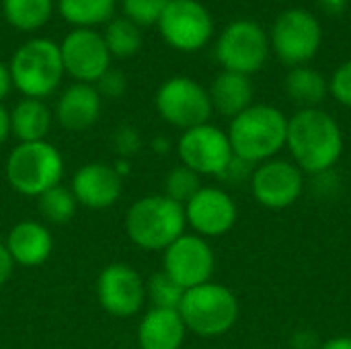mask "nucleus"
Instances as JSON below:
<instances>
[{"instance_id":"nucleus-1","label":"nucleus","mask_w":351,"mask_h":349,"mask_svg":"<svg viewBox=\"0 0 351 349\" xmlns=\"http://www.w3.org/2000/svg\"><path fill=\"white\" fill-rule=\"evenodd\" d=\"M286 146L304 175L329 173L343 154V132L323 109H300L288 119Z\"/></svg>"},{"instance_id":"nucleus-2","label":"nucleus","mask_w":351,"mask_h":349,"mask_svg":"<svg viewBox=\"0 0 351 349\" xmlns=\"http://www.w3.org/2000/svg\"><path fill=\"white\" fill-rule=\"evenodd\" d=\"M228 140L234 156L261 165L276 158L286 148L288 117L274 105L253 103L230 119Z\"/></svg>"},{"instance_id":"nucleus-3","label":"nucleus","mask_w":351,"mask_h":349,"mask_svg":"<svg viewBox=\"0 0 351 349\" xmlns=\"http://www.w3.org/2000/svg\"><path fill=\"white\" fill-rule=\"evenodd\" d=\"M185 208L162 195H146L130 206L125 232L144 251H165L185 234Z\"/></svg>"},{"instance_id":"nucleus-4","label":"nucleus","mask_w":351,"mask_h":349,"mask_svg":"<svg viewBox=\"0 0 351 349\" xmlns=\"http://www.w3.org/2000/svg\"><path fill=\"white\" fill-rule=\"evenodd\" d=\"M12 86L27 99H45L62 82L64 64L60 43L47 37H33L25 41L8 64Z\"/></svg>"},{"instance_id":"nucleus-5","label":"nucleus","mask_w":351,"mask_h":349,"mask_svg":"<svg viewBox=\"0 0 351 349\" xmlns=\"http://www.w3.org/2000/svg\"><path fill=\"white\" fill-rule=\"evenodd\" d=\"M239 313L241 306L234 292L214 282L185 290L179 304V315L187 331L208 339L226 335L237 325Z\"/></svg>"},{"instance_id":"nucleus-6","label":"nucleus","mask_w":351,"mask_h":349,"mask_svg":"<svg viewBox=\"0 0 351 349\" xmlns=\"http://www.w3.org/2000/svg\"><path fill=\"white\" fill-rule=\"evenodd\" d=\"M64 160L60 150L43 142H21L6 158V179L14 191L29 197H39L60 185Z\"/></svg>"},{"instance_id":"nucleus-7","label":"nucleus","mask_w":351,"mask_h":349,"mask_svg":"<svg viewBox=\"0 0 351 349\" xmlns=\"http://www.w3.org/2000/svg\"><path fill=\"white\" fill-rule=\"evenodd\" d=\"M154 105L167 123L183 132L210 123L214 113L208 88L187 76H173L165 80L156 91Z\"/></svg>"},{"instance_id":"nucleus-8","label":"nucleus","mask_w":351,"mask_h":349,"mask_svg":"<svg viewBox=\"0 0 351 349\" xmlns=\"http://www.w3.org/2000/svg\"><path fill=\"white\" fill-rule=\"evenodd\" d=\"M323 43V29L315 14L302 8L284 10L274 27H271V41L276 56L286 66H306Z\"/></svg>"},{"instance_id":"nucleus-9","label":"nucleus","mask_w":351,"mask_h":349,"mask_svg":"<svg viewBox=\"0 0 351 349\" xmlns=\"http://www.w3.org/2000/svg\"><path fill=\"white\" fill-rule=\"evenodd\" d=\"M269 56V37L263 27L249 19L232 21L216 43V58L228 72L251 76L263 68Z\"/></svg>"},{"instance_id":"nucleus-10","label":"nucleus","mask_w":351,"mask_h":349,"mask_svg":"<svg viewBox=\"0 0 351 349\" xmlns=\"http://www.w3.org/2000/svg\"><path fill=\"white\" fill-rule=\"evenodd\" d=\"M156 27L173 49L187 53L202 49L214 33L212 14L197 0H169Z\"/></svg>"},{"instance_id":"nucleus-11","label":"nucleus","mask_w":351,"mask_h":349,"mask_svg":"<svg viewBox=\"0 0 351 349\" xmlns=\"http://www.w3.org/2000/svg\"><path fill=\"white\" fill-rule=\"evenodd\" d=\"M177 152L181 165L189 167L199 177H220L234 156L228 134L212 123L185 130L179 138Z\"/></svg>"},{"instance_id":"nucleus-12","label":"nucleus","mask_w":351,"mask_h":349,"mask_svg":"<svg viewBox=\"0 0 351 349\" xmlns=\"http://www.w3.org/2000/svg\"><path fill=\"white\" fill-rule=\"evenodd\" d=\"M216 267L214 251L208 239L197 234H183L165 249L162 272L169 274L183 290L197 288L212 282Z\"/></svg>"},{"instance_id":"nucleus-13","label":"nucleus","mask_w":351,"mask_h":349,"mask_svg":"<svg viewBox=\"0 0 351 349\" xmlns=\"http://www.w3.org/2000/svg\"><path fill=\"white\" fill-rule=\"evenodd\" d=\"M251 191L263 208L286 210L300 200L304 191V173L292 160H265L255 167Z\"/></svg>"},{"instance_id":"nucleus-14","label":"nucleus","mask_w":351,"mask_h":349,"mask_svg":"<svg viewBox=\"0 0 351 349\" xmlns=\"http://www.w3.org/2000/svg\"><path fill=\"white\" fill-rule=\"evenodd\" d=\"M64 72L76 82L95 84L107 70L111 53L105 39L95 29H74L60 43Z\"/></svg>"},{"instance_id":"nucleus-15","label":"nucleus","mask_w":351,"mask_h":349,"mask_svg":"<svg viewBox=\"0 0 351 349\" xmlns=\"http://www.w3.org/2000/svg\"><path fill=\"white\" fill-rule=\"evenodd\" d=\"M97 296L109 315L128 319L142 311L146 302V282L130 265L111 263L97 280Z\"/></svg>"},{"instance_id":"nucleus-16","label":"nucleus","mask_w":351,"mask_h":349,"mask_svg":"<svg viewBox=\"0 0 351 349\" xmlns=\"http://www.w3.org/2000/svg\"><path fill=\"white\" fill-rule=\"evenodd\" d=\"M183 208L193 234L204 239L224 237L234 228L239 218L234 200L220 187H202Z\"/></svg>"},{"instance_id":"nucleus-17","label":"nucleus","mask_w":351,"mask_h":349,"mask_svg":"<svg viewBox=\"0 0 351 349\" xmlns=\"http://www.w3.org/2000/svg\"><path fill=\"white\" fill-rule=\"evenodd\" d=\"M121 175L107 163H88L72 177V193L90 210L111 208L121 195Z\"/></svg>"},{"instance_id":"nucleus-18","label":"nucleus","mask_w":351,"mask_h":349,"mask_svg":"<svg viewBox=\"0 0 351 349\" xmlns=\"http://www.w3.org/2000/svg\"><path fill=\"white\" fill-rule=\"evenodd\" d=\"M101 115V95L93 84H70L56 103V119L70 132L88 130Z\"/></svg>"},{"instance_id":"nucleus-19","label":"nucleus","mask_w":351,"mask_h":349,"mask_svg":"<svg viewBox=\"0 0 351 349\" xmlns=\"http://www.w3.org/2000/svg\"><path fill=\"white\" fill-rule=\"evenodd\" d=\"M4 245L14 265L37 267L51 255L53 239L43 224L33 222V220H23L10 228Z\"/></svg>"},{"instance_id":"nucleus-20","label":"nucleus","mask_w":351,"mask_h":349,"mask_svg":"<svg viewBox=\"0 0 351 349\" xmlns=\"http://www.w3.org/2000/svg\"><path fill=\"white\" fill-rule=\"evenodd\" d=\"M187 327L173 309H150L138 325L140 349H181Z\"/></svg>"},{"instance_id":"nucleus-21","label":"nucleus","mask_w":351,"mask_h":349,"mask_svg":"<svg viewBox=\"0 0 351 349\" xmlns=\"http://www.w3.org/2000/svg\"><path fill=\"white\" fill-rule=\"evenodd\" d=\"M208 93H210L212 109L218 111L220 115L232 119V117H237L239 113H243L245 109H249L253 105L255 88H253L251 76L222 70L214 78Z\"/></svg>"},{"instance_id":"nucleus-22","label":"nucleus","mask_w":351,"mask_h":349,"mask_svg":"<svg viewBox=\"0 0 351 349\" xmlns=\"http://www.w3.org/2000/svg\"><path fill=\"white\" fill-rule=\"evenodd\" d=\"M53 115L41 99H21L10 111V134L21 142H43Z\"/></svg>"},{"instance_id":"nucleus-23","label":"nucleus","mask_w":351,"mask_h":349,"mask_svg":"<svg viewBox=\"0 0 351 349\" xmlns=\"http://www.w3.org/2000/svg\"><path fill=\"white\" fill-rule=\"evenodd\" d=\"M284 88L300 109H319L329 93V82L319 70L311 66H296L288 72Z\"/></svg>"},{"instance_id":"nucleus-24","label":"nucleus","mask_w":351,"mask_h":349,"mask_svg":"<svg viewBox=\"0 0 351 349\" xmlns=\"http://www.w3.org/2000/svg\"><path fill=\"white\" fill-rule=\"evenodd\" d=\"M117 0H58V12L76 29L107 25L115 14Z\"/></svg>"},{"instance_id":"nucleus-25","label":"nucleus","mask_w":351,"mask_h":349,"mask_svg":"<svg viewBox=\"0 0 351 349\" xmlns=\"http://www.w3.org/2000/svg\"><path fill=\"white\" fill-rule=\"evenodd\" d=\"M4 19L19 31L41 29L53 14V0H2Z\"/></svg>"},{"instance_id":"nucleus-26","label":"nucleus","mask_w":351,"mask_h":349,"mask_svg":"<svg viewBox=\"0 0 351 349\" xmlns=\"http://www.w3.org/2000/svg\"><path fill=\"white\" fill-rule=\"evenodd\" d=\"M111 58H130L136 56L142 47V31L138 25L128 21L125 16H113L105 31L101 33Z\"/></svg>"},{"instance_id":"nucleus-27","label":"nucleus","mask_w":351,"mask_h":349,"mask_svg":"<svg viewBox=\"0 0 351 349\" xmlns=\"http://www.w3.org/2000/svg\"><path fill=\"white\" fill-rule=\"evenodd\" d=\"M76 208H78V202L72 189H66L62 185H56L43 195H39V212L51 224L70 222L76 214Z\"/></svg>"},{"instance_id":"nucleus-28","label":"nucleus","mask_w":351,"mask_h":349,"mask_svg":"<svg viewBox=\"0 0 351 349\" xmlns=\"http://www.w3.org/2000/svg\"><path fill=\"white\" fill-rule=\"evenodd\" d=\"M202 189V177L185 165L175 167L165 177V195L181 206H185Z\"/></svg>"},{"instance_id":"nucleus-29","label":"nucleus","mask_w":351,"mask_h":349,"mask_svg":"<svg viewBox=\"0 0 351 349\" xmlns=\"http://www.w3.org/2000/svg\"><path fill=\"white\" fill-rule=\"evenodd\" d=\"M185 290L165 272L154 274L146 284V298H150L154 309H173L179 311Z\"/></svg>"},{"instance_id":"nucleus-30","label":"nucleus","mask_w":351,"mask_h":349,"mask_svg":"<svg viewBox=\"0 0 351 349\" xmlns=\"http://www.w3.org/2000/svg\"><path fill=\"white\" fill-rule=\"evenodd\" d=\"M169 0H121V10L128 21L138 27L156 25Z\"/></svg>"},{"instance_id":"nucleus-31","label":"nucleus","mask_w":351,"mask_h":349,"mask_svg":"<svg viewBox=\"0 0 351 349\" xmlns=\"http://www.w3.org/2000/svg\"><path fill=\"white\" fill-rule=\"evenodd\" d=\"M329 93L333 95V99L337 103L351 109V60L341 64L333 72V76L329 80Z\"/></svg>"},{"instance_id":"nucleus-32","label":"nucleus","mask_w":351,"mask_h":349,"mask_svg":"<svg viewBox=\"0 0 351 349\" xmlns=\"http://www.w3.org/2000/svg\"><path fill=\"white\" fill-rule=\"evenodd\" d=\"M95 84H97L95 88L101 95V99L103 97L105 99H119L125 93V88H128V78H125V74L121 70L109 68Z\"/></svg>"},{"instance_id":"nucleus-33","label":"nucleus","mask_w":351,"mask_h":349,"mask_svg":"<svg viewBox=\"0 0 351 349\" xmlns=\"http://www.w3.org/2000/svg\"><path fill=\"white\" fill-rule=\"evenodd\" d=\"M255 167H257V165H253V163H249V160H243V158H239V156H232L230 163L226 165L224 173H222L218 179L226 181L228 185H241V183H247V181L251 183V177H253V173H255Z\"/></svg>"},{"instance_id":"nucleus-34","label":"nucleus","mask_w":351,"mask_h":349,"mask_svg":"<svg viewBox=\"0 0 351 349\" xmlns=\"http://www.w3.org/2000/svg\"><path fill=\"white\" fill-rule=\"evenodd\" d=\"M113 142H115L117 152L123 158H128V156H132V154H136L140 150V134L134 128H130V125L119 128L115 132V136H113Z\"/></svg>"},{"instance_id":"nucleus-35","label":"nucleus","mask_w":351,"mask_h":349,"mask_svg":"<svg viewBox=\"0 0 351 349\" xmlns=\"http://www.w3.org/2000/svg\"><path fill=\"white\" fill-rule=\"evenodd\" d=\"M12 269H14V261H12V257H10V253H8L6 245L0 243V286H4V284L10 280Z\"/></svg>"},{"instance_id":"nucleus-36","label":"nucleus","mask_w":351,"mask_h":349,"mask_svg":"<svg viewBox=\"0 0 351 349\" xmlns=\"http://www.w3.org/2000/svg\"><path fill=\"white\" fill-rule=\"evenodd\" d=\"M10 88H12L10 70H8V66H6V64H2V62H0V103L8 97Z\"/></svg>"},{"instance_id":"nucleus-37","label":"nucleus","mask_w":351,"mask_h":349,"mask_svg":"<svg viewBox=\"0 0 351 349\" xmlns=\"http://www.w3.org/2000/svg\"><path fill=\"white\" fill-rule=\"evenodd\" d=\"M327 14H341L348 8V0H317Z\"/></svg>"},{"instance_id":"nucleus-38","label":"nucleus","mask_w":351,"mask_h":349,"mask_svg":"<svg viewBox=\"0 0 351 349\" xmlns=\"http://www.w3.org/2000/svg\"><path fill=\"white\" fill-rule=\"evenodd\" d=\"M317 349H351V337H348V335L331 337V339L323 341Z\"/></svg>"},{"instance_id":"nucleus-39","label":"nucleus","mask_w":351,"mask_h":349,"mask_svg":"<svg viewBox=\"0 0 351 349\" xmlns=\"http://www.w3.org/2000/svg\"><path fill=\"white\" fill-rule=\"evenodd\" d=\"M10 136V111L0 103V144Z\"/></svg>"},{"instance_id":"nucleus-40","label":"nucleus","mask_w":351,"mask_h":349,"mask_svg":"<svg viewBox=\"0 0 351 349\" xmlns=\"http://www.w3.org/2000/svg\"><path fill=\"white\" fill-rule=\"evenodd\" d=\"M167 148H169L167 140H162V138H156V140H154V150H156V152H167Z\"/></svg>"}]
</instances>
